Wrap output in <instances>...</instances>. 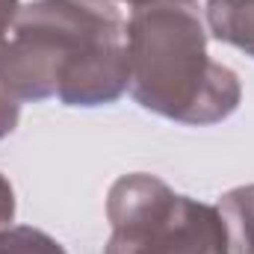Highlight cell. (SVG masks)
I'll return each instance as SVG.
<instances>
[{"label":"cell","mask_w":254,"mask_h":254,"mask_svg":"<svg viewBox=\"0 0 254 254\" xmlns=\"http://www.w3.org/2000/svg\"><path fill=\"white\" fill-rule=\"evenodd\" d=\"M127 80V21L113 0H33L0 51V83L21 104L107 107Z\"/></svg>","instance_id":"cell-1"},{"label":"cell","mask_w":254,"mask_h":254,"mask_svg":"<svg viewBox=\"0 0 254 254\" xmlns=\"http://www.w3.org/2000/svg\"><path fill=\"white\" fill-rule=\"evenodd\" d=\"M127 68L133 101L178 125H219L243 101L237 71L207 54V27L187 3L133 9L127 21Z\"/></svg>","instance_id":"cell-2"},{"label":"cell","mask_w":254,"mask_h":254,"mask_svg":"<svg viewBox=\"0 0 254 254\" xmlns=\"http://www.w3.org/2000/svg\"><path fill=\"white\" fill-rule=\"evenodd\" d=\"M110 240L104 254H231L222 213L178 195L157 175L133 172L107 195Z\"/></svg>","instance_id":"cell-3"},{"label":"cell","mask_w":254,"mask_h":254,"mask_svg":"<svg viewBox=\"0 0 254 254\" xmlns=\"http://www.w3.org/2000/svg\"><path fill=\"white\" fill-rule=\"evenodd\" d=\"M207 27L219 42L254 57V0H207Z\"/></svg>","instance_id":"cell-4"},{"label":"cell","mask_w":254,"mask_h":254,"mask_svg":"<svg viewBox=\"0 0 254 254\" xmlns=\"http://www.w3.org/2000/svg\"><path fill=\"white\" fill-rule=\"evenodd\" d=\"M216 210L222 213L231 254H254V184L225 192Z\"/></svg>","instance_id":"cell-5"},{"label":"cell","mask_w":254,"mask_h":254,"mask_svg":"<svg viewBox=\"0 0 254 254\" xmlns=\"http://www.w3.org/2000/svg\"><path fill=\"white\" fill-rule=\"evenodd\" d=\"M0 254H65V249L33 225L0 228Z\"/></svg>","instance_id":"cell-6"},{"label":"cell","mask_w":254,"mask_h":254,"mask_svg":"<svg viewBox=\"0 0 254 254\" xmlns=\"http://www.w3.org/2000/svg\"><path fill=\"white\" fill-rule=\"evenodd\" d=\"M21 119V101L0 83V139H6L9 133H15Z\"/></svg>","instance_id":"cell-7"},{"label":"cell","mask_w":254,"mask_h":254,"mask_svg":"<svg viewBox=\"0 0 254 254\" xmlns=\"http://www.w3.org/2000/svg\"><path fill=\"white\" fill-rule=\"evenodd\" d=\"M12 219H15V190L0 175V228H9Z\"/></svg>","instance_id":"cell-8"},{"label":"cell","mask_w":254,"mask_h":254,"mask_svg":"<svg viewBox=\"0 0 254 254\" xmlns=\"http://www.w3.org/2000/svg\"><path fill=\"white\" fill-rule=\"evenodd\" d=\"M18 9H21L18 0H0V51H3V45H6V39L12 33V24L18 18Z\"/></svg>","instance_id":"cell-9"},{"label":"cell","mask_w":254,"mask_h":254,"mask_svg":"<svg viewBox=\"0 0 254 254\" xmlns=\"http://www.w3.org/2000/svg\"><path fill=\"white\" fill-rule=\"evenodd\" d=\"M130 3L133 9H139V6H157V3H187V6H195V0H125Z\"/></svg>","instance_id":"cell-10"}]
</instances>
